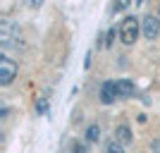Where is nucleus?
<instances>
[{
    "mask_svg": "<svg viewBox=\"0 0 160 153\" xmlns=\"http://www.w3.org/2000/svg\"><path fill=\"white\" fill-rule=\"evenodd\" d=\"M141 33V22L136 19V17H124L120 24V38L124 46H134L136 43V38H139Z\"/></svg>",
    "mask_w": 160,
    "mask_h": 153,
    "instance_id": "f257e3e1",
    "label": "nucleus"
},
{
    "mask_svg": "<svg viewBox=\"0 0 160 153\" xmlns=\"http://www.w3.org/2000/svg\"><path fill=\"white\" fill-rule=\"evenodd\" d=\"M17 72H19V67L12 58H7L2 55L0 58V86H10L14 79H17Z\"/></svg>",
    "mask_w": 160,
    "mask_h": 153,
    "instance_id": "f03ea898",
    "label": "nucleus"
},
{
    "mask_svg": "<svg viewBox=\"0 0 160 153\" xmlns=\"http://www.w3.org/2000/svg\"><path fill=\"white\" fill-rule=\"evenodd\" d=\"M141 33H143V38L146 41H155L160 36V19L158 14H146L143 19H141Z\"/></svg>",
    "mask_w": 160,
    "mask_h": 153,
    "instance_id": "7ed1b4c3",
    "label": "nucleus"
},
{
    "mask_svg": "<svg viewBox=\"0 0 160 153\" xmlns=\"http://www.w3.org/2000/svg\"><path fill=\"white\" fill-rule=\"evenodd\" d=\"M14 33H19V31L14 29V24H12V22H10V19H0V46H2V48L12 46Z\"/></svg>",
    "mask_w": 160,
    "mask_h": 153,
    "instance_id": "20e7f679",
    "label": "nucleus"
},
{
    "mask_svg": "<svg viewBox=\"0 0 160 153\" xmlns=\"http://www.w3.org/2000/svg\"><path fill=\"white\" fill-rule=\"evenodd\" d=\"M120 96H117V84L115 81H105L103 86H100V100L105 103V105H110L112 100H117Z\"/></svg>",
    "mask_w": 160,
    "mask_h": 153,
    "instance_id": "39448f33",
    "label": "nucleus"
},
{
    "mask_svg": "<svg viewBox=\"0 0 160 153\" xmlns=\"http://www.w3.org/2000/svg\"><path fill=\"white\" fill-rule=\"evenodd\" d=\"M115 141H117V144H122V146L132 144V141H134V134H132V129H129L127 125H120L117 129H115Z\"/></svg>",
    "mask_w": 160,
    "mask_h": 153,
    "instance_id": "423d86ee",
    "label": "nucleus"
},
{
    "mask_svg": "<svg viewBox=\"0 0 160 153\" xmlns=\"http://www.w3.org/2000/svg\"><path fill=\"white\" fill-rule=\"evenodd\" d=\"M115 84H117V96H120V98H132L134 91H136L129 79H120V81H115Z\"/></svg>",
    "mask_w": 160,
    "mask_h": 153,
    "instance_id": "0eeeda50",
    "label": "nucleus"
},
{
    "mask_svg": "<svg viewBox=\"0 0 160 153\" xmlns=\"http://www.w3.org/2000/svg\"><path fill=\"white\" fill-rule=\"evenodd\" d=\"M100 139V127L98 125H88L86 127V141L88 144H96Z\"/></svg>",
    "mask_w": 160,
    "mask_h": 153,
    "instance_id": "6e6552de",
    "label": "nucleus"
},
{
    "mask_svg": "<svg viewBox=\"0 0 160 153\" xmlns=\"http://www.w3.org/2000/svg\"><path fill=\"white\" fill-rule=\"evenodd\" d=\"M105 153H124V148H122V144H117V141L112 139V141L105 146Z\"/></svg>",
    "mask_w": 160,
    "mask_h": 153,
    "instance_id": "1a4fd4ad",
    "label": "nucleus"
},
{
    "mask_svg": "<svg viewBox=\"0 0 160 153\" xmlns=\"http://www.w3.org/2000/svg\"><path fill=\"white\" fill-rule=\"evenodd\" d=\"M129 5H132V0H117V3L112 5V10L115 12H122V10H127Z\"/></svg>",
    "mask_w": 160,
    "mask_h": 153,
    "instance_id": "9d476101",
    "label": "nucleus"
},
{
    "mask_svg": "<svg viewBox=\"0 0 160 153\" xmlns=\"http://www.w3.org/2000/svg\"><path fill=\"white\" fill-rule=\"evenodd\" d=\"M115 33H117L115 29H110V31H108V41H105V48H110V46H112V41H115Z\"/></svg>",
    "mask_w": 160,
    "mask_h": 153,
    "instance_id": "9b49d317",
    "label": "nucleus"
},
{
    "mask_svg": "<svg viewBox=\"0 0 160 153\" xmlns=\"http://www.w3.org/2000/svg\"><path fill=\"white\" fill-rule=\"evenodd\" d=\"M72 153H86V146H84V144H74V146H72Z\"/></svg>",
    "mask_w": 160,
    "mask_h": 153,
    "instance_id": "f8f14e48",
    "label": "nucleus"
},
{
    "mask_svg": "<svg viewBox=\"0 0 160 153\" xmlns=\"http://www.w3.org/2000/svg\"><path fill=\"white\" fill-rule=\"evenodd\" d=\"M36 110H38V113H46V110H48L46 100H38V103H36Z\"/></svg>",
    "mask_w": 160,
    "mask_h": 153,
    "instance_id": "ddd939ff",
    "label": "nucleus"
},
{
    "mask_svg": "<svg viewBox=\"0 0 160 153\" xmlns=\"http://www.w3.org/2000/svg\"><path fill=\"white\" fill-rule=\"evenodd\" d=\"M151 151H153V153H160V139H155L153 144H151Z\"/></svg>",
    "mask_w": 160,
    "mask_h": 153,
    "instance_id": "4468645a",
    "label": "nucleus"
},
{
    "mask_svg": "<svg viewBox=\"0 0 160 153\" xmlns=\"http://www.w3.org/2000/svg\"><path fill=\"white\" fill-rule=\"evenodd\" d=\"M158 19H160V10H158Z\"/></svg>",
    "mask_w": 160,
    "mask_h": 153,
    "instance_id": "2eb2a0df",
    "label": "nucleus"
}]
</instances>
